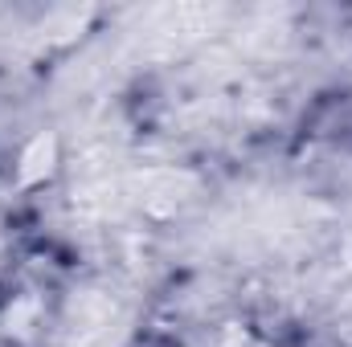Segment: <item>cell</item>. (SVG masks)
Returning <instances> with one entry per match:
<instances>
[{
    "instance_id": "obj_1",
    "label": "cell",
    "mask_w": 352,
    "mask_h": 347,
    "mask_svg": "<svg viewBox=\"0 0 352 347\" xmlns=\"http://www.w3.org/2000/svg\"><path fill=\"white\" fill-rule=\"evenodd\" d=\"M54 160H58L54 135H33L29 147H25V156H21V180H25V184L45 180V176L54 172Z\"/></svg>"
}]
</instances>
